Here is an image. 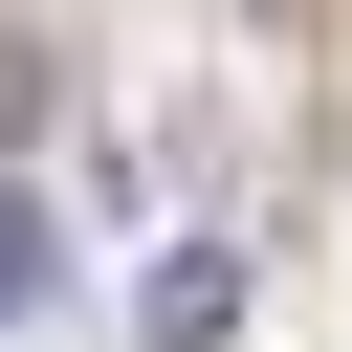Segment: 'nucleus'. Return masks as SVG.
Returning <instances> with one entry per match:
<instances>
[{
    "mask_svg": "<svg viewBox=\"0 0 352 352\" xmlns=\"http://www.w3.org/2000/svg\"><path fill=\"white\" fill-rule=\"evenodd\" d=\"M132 352H242V242H176L132 286Z\"/></svg>",
    "mask_w": 352,
    "mask_h": 352,
    "instance_id": "f257e3e1",
    "label": "nucleus"
},
{
    "mask_svg": "<svg viewBox=\"0 0 352 352\" xmlns=\"http://www.w3.org/2000/svg\"><path fill=\"white\" fill-rule=\"evenodd\" d=\"M44 132H66V66H44V22H0V176H22Z\"/></svg>",
    "mask_w": 352,
    "mask_h": 352,
    "instance_id": "f03ea898",
    "label": "nucleus"
},
{
    "mask_svg": "<svg viewBox=\"0 0 352 352\" xmlns=\"http://www.w3.org/2000/svg\"><path fill=\"white\" fill-rule=\"evenodd\" d=\"M0 308H44V198L0 176Z\"/></svg>",
    "mask_w": 352,
    "mask_h": 352,
    "instance_id": "7ed1b4c3",
    "label": "nucleus"
}]
</instances>
